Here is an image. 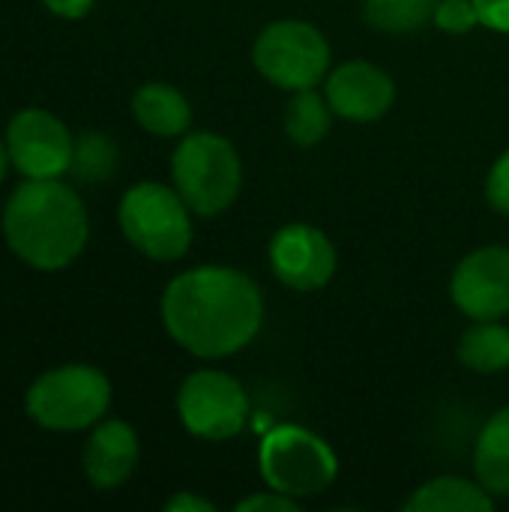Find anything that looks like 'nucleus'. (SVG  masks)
Returning <instances> with one entry per match:
<instances>
[{
  "instance_id": "17",
  "label": "nucleus",
  "mask_w": 509,
  "mask_h": 512,
  "mask_svg": "<svg viewBox=\"0 0 509 512\" xmlns=\"http://www.w3.org/2000/svg\"><path fill=\"white\" fill-rule=\"evenodd\" d=\"M459 360L480 375L509 369V327L498 321H477L459 339Z\"/></svg>"
},
{
  "instance_id": "16",
  "label": "nucleus",
  "mask_w": 509,
  "mask_h": 512,
  "mask_svg": "<svg viewBox=\"0 0 509 512\" xmlns=\"http://www.w3.org/2000/svg\"><path fill=\"white\" fill-rule=\"evenodd\" d=\"M474 474L483 489L509 498V408H501L483 426L474 447Z\"/></svg>"
},
{
  "instance_id": "27",
  "label": "nucleus",
  "mask_w": 509,
  "mask_h": 512,
  "mask_svg": "<svg viewBox=\"0 0 509 512\" xmlns=\"http://www.w3.org/2000/svg\"><path fill=\"white\" fill-rule=\"evenodd\" d=\"M6 168H9V150L0 144V183H3V177H6Z\"/></svg>"
},
{
  "instance_id": "12",
  "label": "nucleus",
  "mask_w": 509,
  "mask_h": 512,
  "mask_svg": "<svg viewBox=\"0 0 509 512\" xmlns=\"http://www.w3.org/2000/svg\"><path fill=\"white\" fill-rule=\"evenodd\" d=\"M324 96L336 117L354 123H372L393 108L396 84L381 66L369 60H348L327 75Z\"/></svg>"
},
{
  "instance_id": "9",
  "label": "nucleus",
  "mask_w": 509,
  "mask_h": 512,
  "mask_svg": "<svg viewBox=\"0 0 509 512\" xmlns=\"http://www.w3.org/2000/svg\"><path fill=\"white\" fill-rule=\"evenodd\" d=\"M9 162L27 180H54L72 165L75 141L69 129L42 108H24L6 129Z\"/></svg>"
},
{
  "instance_id": "3",
  "label": "nucleus",
  "mask_w": 509,
  "mask_h": 512,
  "mask_svg": "<svg viewBox=\"0 0 509 512\" xmlns=\"http://www.w3.org/2000/svg\"><path fill=\"white\" fill-rule=\"evenodd\" d=\"M171 177L192 213L219 216L240 195L243 162L228 138L216 132H186L171 156Z\"/></svg>"
},
{
  "instance_id": "24",
  "label": "nucleus",
  "mask_w": 509,
  "mask_h": 512,
  "mask_svg": "<svg viewBox=\"0 0 509 512\" xmlns=\"http://www.w3.org/2000/svg\"><path fill=\"white\" fill-rule=\"evenodd\" d=\"M480 24L498 33H509V0H474Z\"/></svg>"
},
{
  "instance_id": "4",
  "label": "nucleus",
  "mask_w": 509,
  "mask_h": 512,
  "mask_svg": "<svg viewBox=\"0 0 509 512\" xmlns=\"http://www.w3.org/2000/svg\"><path fill=\"white\" fill-rule=\"evenodd\" d=\"M258 471L267 489L303 501L327 492L336 483L339 456L321 435L285 423L261 438Z\"/></svg>"
},
{
  "instance_id": "8",
  "label": "nucleus",
  "mask_w": 509,
  "mask_h": 512,
  "mask_svg": "<svg viewBox=\"0 0 509 512\" xmlns=\"http://www.w3.org/2000/svg\"><path fill=\"white\" fill-rule=\"evenodd\" d=\"M177 414L189 435L204 441H228L243 432L249 399L243 384L219 369L192 372L177 393Z\"/></svg>"
},
{
  "instance_id": "21",
  "label": "nucleus",
  "mask_w": 509,
  "mask_h": 512,
  "mask_svg": "<svg viewBox=\"0 0 509 512\" xmlns=\"http://www.w3.org/2000/svg\"><path fill=\"white\" fill-rule=\"evenodd\" d=\"M435 24H438L444 33L462 36V33H471V30L480 24V15H477L474 0H438Z\"/></svg>"
},
{
  "instance_id": "23",
  "label": "nucleus",
  "mask_w": 509,
  "mask_h": 512,
  "mask_svg": "<svg viewBox=\"0 0 509 512\" xmlns=\"http://www.w3.org/2000/svg\"><path fill=\"white\" fill-rule=\"evenodd\" d=\"M234 510L237 512H297L300 510V501H297V498H288V495H282V492H276V489H270V492H258V495L243 498Z\"/></svg>"
},
{
  "instance_id": "19",
  "label": "nucleus",
  "mask_w": 509,
  "mask_h": 512,
  "mask_svg": "<svg viewBox=\"0 0 509 512\" xmlns=\"http://www.w3.org/2000/svg\"><path fill=\"white\" fill-rule=\"evenodd\" d=\"M438 0H363V18L381 33H414L435 21Z\"/></svg>"
},
{
  "instance_id": "15",
  "label": "nucleus",
  "mask_w": 509,
  "mask_h": 512,
  "mask_svg": "<svg viewBox=\"0 0 509 512\" xmlns=\"http://www.w3.org/2000/svg\"><path fill=\"white\" fill-rule=\"evenodd\" d=\"M411 512H492V492L480 483H468L462 477H435L423 483L408 501Z\"/></svg>"
},
{
  "instance_id": "26",
  "label": "nucleus",
  "mask_w": 509,
  "mask_h": 512,
  "mask_svg": "<svg viewBox=\"0 0 509 512\" xmlns=\"http://www.w3.org/2000/svg\"><path fill=\"white\" fill-rule=\"evenodd\" d=\"M165 512H213V504L198 498V495H189V492H180L174 495L168 504H165Z\"/></svg>"
},
{
  "instance_id": "1",
  "label": "nucleus",
  "mask_w": 509,
  "mask_h": 512,
  "mask_svg": "<svg viewBox=\"0 0 509 512\" xmlns=\"http://www.w3.org/2000/svg\"><path fill=\"white\" fill-rule=\"evenodd\" d=\"M261 321V288L237 267H192L171 279L162 294L168 336L201 360H222L243 351L258 336Z\"/></svg>"
},
{
  "instance_id": "20",
  "label": "nucleus",
  "mask_w": 509,
  "mask_h": 512,
  "mask_svg": "<svg viewBox=\"0 0 509 512\" xmlns=\"http://www.w3.org/2000/svg\"><path fill=\"white\" fill-rule=\"evenodd\" d=\"M114 168H117V147H114L111 138H105V135H99V132H87V135H81V138L75 141L69 171H75L81 180L99 183V180H105Z\"/></svg>"
},
{
  "instance_id": "18",
  "label": "nucleus",
  "mask_w": 509,
  "mask_h": 512,
  "mask_svg": "<svg viewBox=\"0 0 509 512\" xmlns=\"http://www.w3.org/2000/svg\"><path fill=\"white\" fill-rule=\"evenodd\" d=\"M333 108L327 96H321L315 87L294 90L288 108H285V135L300 147H315L327 138L333 126Z\"/></svg>"
},
{
  "instance_id": "5",
  "label": "nucleus",
  "mask_w": 509,
  "mask_h": 512,
  "mask_svg": "<svg viewBox=\"0 0 509 512\" xmlns=\"http://www.w3.org/2000/svg\"><path fill=\"white\" fill-rule=\"evenodd\" d=\"M126 240L153 261H177L192 246V210L162 183L132 186L117 210Z\"/></svg>"
},
{
  "instance_id": "2",
  "label": "nucleus",
  "mask_w": 509,
  "mask_h": 512,
  "mask_svg": "<svg viewBox=\"0 0 509 512\" xmlns=\"http://www.w3.org/2000/svg\"><path fill=\"white\" fill-rule=\"evenodd\" d=\"M87 210L81 198L54 180L21 183L3 210L9 249L36 270L69 267L87 243Z\"/></svg>"
},
{
  "instance_id": "6",
  "label": "nucleus",
  "mask_w": 509,
  "mask_h": 512,
  "mask_svg": "<svg viewBox=\"0 0 509 512\" xmlns=\"http://www.w3.org/2000/svg\"><path fill=\"white\" fill-rule=\"evenodd\" d=\"M111 405L108 378L84 363L57 366L27 390V414L51 432H78L105 417Z\"/></svg>"
},
{
  "instance_id": "14",
  "label": "nucleus",
  "mask_w": 509,
  "mask_h": 512,
  "mask_svg": "<svg viewBox=\"0 0 509 512\" xmlns=\"http://www.w3.org/2000/svg\"><path fill=\"white\" fill-rule=\"evenodd\" d=\"M132 114L150 135L159 138H180L192 126V105L189 99L162 81H147L132 96Z\"/></svg>"
},
{
  "instance_id": "11",
  "label": "nucleus",
  "mask_w": 509,
  "mask_h": 512,
  "mask_svg": "<svg viewBox=\"0 0 509 512\" xmlns=\"http://www.w3.org/2000/svg\"><path fill=\"white\" fill-rule=\"evenodd\" d=\"M336 249L330 237L306 222L282 225L270 240V270L291 291H318L336 273Z\"/></svg>"
},
{
  "instance_id": "25",
  "label": "nucleus",
  "mask_w": 509,
  "mask_h": 512,
  "mask_svg": "<svg viewBox=\"0 0 509 512\" xmlns=\"http://www.w3.org/2000/svg\"><path fill=\"white\" fill-rule=\"evenodd\" d=\"M42 3L60 18H84L93 6V0H42Z\"/></svg>"
},
{
  "instance_id": "13",
  "label": "nucleus",
  "mask_w": 509,
  "mask_h": 512,
  "mask_svg": "<svg viewBox=\"0 0 509 512\" xmlns=\"http://www.w3.org/2000/svg\"><path fill=\"white\" fill-rule=\"evenodd\" d=\"M138 465V435L123 420H105L96 426L84 447V474L87 480L108 492L123 486Z\"/></svg>"
},
{
  "instance_id": "10",
  "label": "nucleus",
  "mask_w": 509,
  "mask_h": 512,
  "mask_svg": "<svg viewBox=\"0 0 509 512\" xmlns=\"http://www.w3.org/2000/svg\"><path fill=\"white\" fill-rule=\"evenodd\" d=\"M456 309L474 321H501L509 312V246L468 252L450 279Z\"/></svg>"
},
{
  "instance_id": "7",
  "label": "nucleus",
  "mask_w": 509,
  "mask_h": 512,
  "mask_svg": "<svg viewBox=\"0 0 509 512\" xmlns=\"http://www.w3.org/2000/svg\"><path fill=\"white\" fill-rule=\"evenodd\" d=\"M252 63L270 84L288 93L318 87L330 72V42L309 21H273L258 33Z\"/></svg>"
},
{
  "instance_id": "22",
  "label": "nucleus",
  "mask_w": 509,
  "mask_h": 512,
  "mask_svg": "<svg viewBox=\"0 0 509 512\" xmlns=\"http://www.w3.org/2000/svg\"><path fill=\"white\" fill-rule=\"evenodd\" d=\"M486 198H489V204H492L498 213L509 216V150L492 165V171H489Z\"/></svg>"
}]
</instances>
